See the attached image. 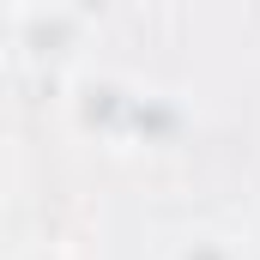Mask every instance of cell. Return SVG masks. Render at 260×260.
<instances>
[{
  "mask_svg": "<svg viewBox=\"0 0 260 260\" xmlns=\"http://www.w3.org/2000/svg\"><path fill=\"white\" fill-rule=\"evenodd\" d=\"M164 260H248V248L230 236V230H212V224H194L182 236H170Z\"/></svg>",
  "mask_w": 260,
  "mask_h": 260,
  "instance_id": "1",
  "label": "cell"
},
{
  "mask_svg": "<svg viewBox=\"0 0 260 260\" xmlns=\"http://www.w3.org/2000/svg\"><path fill=\"white\" fill-rule=\"evenodd\" d=\"M12 260H85V254H79L73 242H49V236H43V242H24Z\"/></svg>",
  "mask_w": 260,
  "mask_h": 260,
  "instance_id": "2",
  "label": "cell"
}]
</instances>
